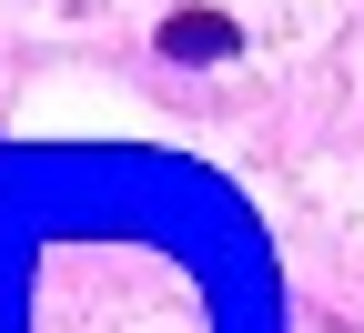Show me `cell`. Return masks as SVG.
<instances>
[{"mask_svg": "<svg viewBox=\"0 0 364 333\" xmlns=\"http://www.w3.org/2000/svg\"><path fill=\"white\" fill-rule=\"evenodd\" d=\"M233 40H243V31L223 21V11H172V21H162V51H172V61H223Z\"/></svg>", "mask_w": 364, "mask_h": 333, "instance_id": "cell-1", "label": "cell"}]
</instances>
